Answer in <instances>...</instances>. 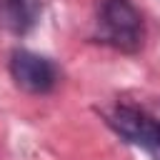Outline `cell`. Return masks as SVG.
Returning <instances> with one entry per match:
<instances>
[{"mask_svg": "<svg viewBox=\"0 0 160 160\" xmlns=\"http://www.w3.org/2000/svg\"><path fill=\"white\" fill-rule=\"evenodd\" d=\"M98 115L120 140L160 160V98L120 95L98 108Z\"/></svg>", "mask_w": 160, "mask_h": 160, "instance_id": "6da1fadb", "label": "cell"}, {"mask_svg": "<svg viewBox=\"0 0 160 160\" xmlns=\"http://www.w3.org/2000/svg\"><path fill=\"white\" fill-rule=\"evenodd\" d=\"M92 42L135 55L145 45V20L132 0H95Z\"/></svg>", "mask_w": 160, "mask_h": 160, "instance_id": "7a4b0ae2", "label": "cell"}, {"mask_svg": "<svg viewBox=\"0 0 160 160\" xmlns=\"http://www.w3.org/2000/svg\"><path fill=\"white\" fill-rule=\"evenodd\" d=\"M8 72L12 82L30 95H50L60 82V68L32 50L15 48L8 58Z\"/></svg>", "mask_w": 160, "mask_h": 160, "instance_id": "3957f363", "label": "cell"}, {"mask_svg": "<svg viewBox=\"0 0 160 160\" xmlns=\"http://www.w3.org/2000/svg\"><path fill=\"white\" fill-rule=\"evenodd\" d=\"M40 15V0H0V25L15 35H25L35 28Z\"/></svg>", "mask_w": 160, "mask_h": 160, "instance_id": "277c9868", "label": "cell"}]
</instances>
